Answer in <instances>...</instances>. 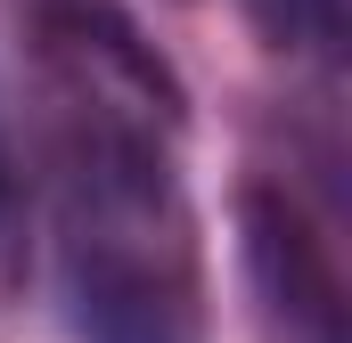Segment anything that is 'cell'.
I'll list each match as a JSON object with an SVG mask.
<instances>
[{
	"mask_svg": "<svg viewBox=\"0 0 352 343\" xmlns=\"http://www.w3.org/2000/svg\"><path fill=\"white\" fill-rule=\"evenodd\" d=\"M50 270L74 343H205V246L180 180V74L107 0L41 8Z\"/></svg>",
	"mask_w": 352,
	"mask_h": 343,
	"instance_id": "cell-1",
	"label": "cell"
},
{
	"mask_svg": "<svg viewBox=\"0 0 352 343\" xmlns=\"http://www.w3.org/2000/svg\"><path fill=\"white\" fill-rule=\"evenodd\" d=\"M238 254L263 294V319L287 343H344V270H336L328 229L303 213L295 188L254 180L238 196Z\"/></svg>",
	"mask_w": 352,
	"mask_h": 343,
	"instance_id": "cell-2",
	"label": "cell"
},
{
	"mask_svg": "<svg viewBox=\"0 0 352 343\" xmlns=\"http://www.w3.org/2000/svg\"><path fill=\"white\" fill-rule=\"evenodd\" d=\"M254 33L287 58H311V66H336L352 41V0H246Z\"/></svg>",
	"mask_w": 352,
	"mask_h": 343,
	"instance_id": "cell-3",
	"label": "cell"
},
{
	"mask_svg": "<svg viewBox=\"0 0 352 343\" xmlns=\"http://www.w3.org/2000/svg\"><path fill=\"white\" fill-rule=\"evenodd\" d=\"M8 204H16V180H8V139H0V229H8Z\"/></svg>",
	"mask_w": 352,
	"mask_h": 343,
	"instance_id": "cell-4",
	"label": "cell"
}]
</instances>
